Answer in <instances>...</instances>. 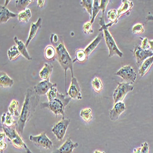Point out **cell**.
I'll return each mask as SVG.
<instances>
[{
    "label": "cell",
    "instance_id": "1",
    "mask_svg": "<svg viewBox=\"0 0 153 153\" xmlns=\"http://www.w3.org/2000/svg\"><path fill=\"white\" fill-rule=\"evenodd\" d=\"M39 100V96L31 88H28L27 90L20 115L16 124V129L19 134H23L25 126L33 117Z\"/></svg>",
    "mask_w": 153,
    "mask_h": 153
},
{
    "label": "cell",
    "instance_id": "2",
    "mask_svg": "<svg viewBox=\"0 0 153 153\" xmlns=\"http://www.w3.org/2000/svg\"><path fill=\"white\" fill-rule=\"evenodd\" d=\"M50 41L55 47L56 52V59L58 60L61 66L65 70V88L66 87V74L68 69H70L71 72L72 77H74L73 70V60L72 59L69 52L64 44L63 38L62 36L58 37L56 34L52 33L51 35Z\"/></svg>",
    "mask_w": 153,
    "mask_h": 153
},
{
    "label": "cell",
    "instance_id": "3",
    "mask_svg": "<svg viewBox=\"0 0 153 153\" xmlns=\"http://www.w3.org/2000/svg\"><path fill=\"white\" fill-rule=\"evenodd\" d=\"M71 99V98L68 94H62L58 93L55 99L47 102H42L41 104V108H48L55 114L56 117L58 114H61L62 117V119H65V110Z\"/></svg>",
    "mask_w": 153,
    "mask_h": 153
},
{
    "label": "cell",
    "instance_id": "4",
    "mask_svg": "<svg viewBox=\"0 0 153 153\" xmlns=\"http://www.w3.org/2000/svg\"><path fill=\"white\" fill-rule=\"evenodd\" d=\"M99 25L101 27V28L99 29V31H104V37L106 45L109 50V57H112L114 55H118L120 58L123 57V53L121 52L118 48L115 41L114 40V38L108 31L107 24L105 23L104 17H101L100 18Z\"/></svg>",
    "mask_w": 153,
    "mask_h": 153
},
{
    "label": "cell",
    "instance_id": "5",
    "mask_svg": "<svg viewBox=\"0 0 153 153\" xmlns=\"http://www.w3.org/2000/svg\"><path fill=\"white\" fill-rule=\"evenodd\" d=\"M1 128L3 129V132L6 134L7 140L11 142L12 145L14 147L19 149L24 148L26 150L27 153H33L31 150H30L26 143L24 142L18 131L15 129V127H8L2 125L1 126Z\"/></svg>",
    "mask_w": 153,
    "mask_h": 153
},
{
    "label": "cell",
    "instance_id": "6",
    "mask_svg": "<svg viewBox=\"0 0 153 153\" xmlns=\"http://www.w3.org/2000/svg\"><path fill=\"white\" fill-rule=\"evenodd\" d=\"M134 86L130 83H118V85L113 94L114 103L116 104L118 102H122L127 94L134 90Z\"/></svg>",
    "mask_w": 153,
    "mask_h": 153
},
{
    "label": "cell",
    "instance_id": "7",
    "mask_svg": "<svg viewBox=\"0 0 153 153\" xmlns=\"http://www.w3.org/2000/svg\"><path fill=\"white\" fill-rule=\"evenodd\" d=\"M30 141L33 142L34 145L38 147L43 148L45 149H52L53 148L52 140L47 136L45 132H42L39 135H30Z\"/></svg>",
    "mask_w": 153,
    "mask_h": 153
},
{
    "label": "cell",
    "instance_id": "8",
    "mask_svg": "<svg viewBox=\"0 0 153 153\" xmlns=\"http://www.w3.org/2000/svg\"><path fill=\"white\" fill-rule=\"evenodd\" d=\"M70 123L71 120L69 119H62L53 127L52 131L58 141H61L65 137Z\"/></svg>",
    "mask_w": 153,
    "mask_h": 153
},
{
    "label": "cell",
    "instance_id": "9",
    "mask_svg": "<svg viewBox=\"0 0 153 153\" xmlns=\"http://www.w3.org/2000/svg\"><path fill=\"white\" fill-rule=\"evenodd\" d=\"M133 55L136 59L137 67L140 68L147 58L153 56V52L150 50H143L141 46L137 45L133 51Z\"/></svg>",
    "mask_w": 153,
    "mask_h": 153
},
{
    "label": "cell",
    "instance_id": "10",
    "mask_svg": "<svg viewBox=\"0 0 153 153\" xmlns=\"http://www.w3.org/2000/svg\"><path fill=\"white\" fill-rule=\"evenodd\" d=\"M116 75H118L123 79L134 83L137 79V74L130 65H127L121 68L117 73Z\"/></svg>",
    "mask_w": 153,
    "mask_h": 153
},
{
    "label": "cell",
    "instance_id": "11",
    "mask_svg": "<svg viewBox=\"0 0 153 153\" xmlns=\"http://www.w3.org/2000/svg\"><path fill=\"white\" fill-rule=\"evenodd\" d=\"M68 94L71 99H82L81 88L77 81V79H76V78L75 77V76L72 77L71 83L69 88Z\"/></svg>",
    "mask_w": 153,
    "mask_h": 153
},
{
    "label": "cell",
    "instance_id": "12",
    "mask_svg": "<svg viewBox=\"0 0 153 153\" xmlns=\"http://www.w3.org/2000/svg\"><path fill=\"white\" fill-rule=\"evenodd\" d=\"M56 83H53L50 82V80H47L39 82L34 87V89L36 93L40 96L47 94L51 88L56 87Z\"/></svg>",
    "mask_w": 153,
    "mask_h": 153
},
{
    "label": "cell",
    "instance_id": "13",
    "mask_svg": "<svg viewBox=\"0 0 153 153\" xmlns=\"http://www.w3.org/2000/svg\"><path fill=\"white\" fill-rule=\"evenodd\" d=\"M126 105L123 102H118L114 104L112 109L110 111V118L111 121H117L121 114L126 110Z\"/></svg>",
    "mask_w": 153,
    "mask_h": 153
},
{
    "label": "cell",
    "instance_id": "14",
    "mask_svg": "<svg viewBox=\"0 0 153 153\" xmlns=\"http://www.w3.org/2000/svg\"><path fill=\"white\" fill-rule=\"evenodd\" d=\"M79 146L78 143H74L69 138L59 148L53 151L52 153H72L74 149Z\"/></svg>",
    "mask_w": 153,
    "mask_h": 153
},
{
    "label": "cell",
    "instance_id": "15",
    "mask_svg": "<svg viewBox=\"0 0 153 153\" xmlns=\"http://www.w3.org/2000/svg\"><path fill=\"white\" fill-rule=\"evenodd\" d=\"M134 3L132 1H129V0H123L122 4L117 10L118 19L122 15H130Z\"/></svg>",
    "mask_w": 153,
    "mask_h": 153
},
{
    "label": "cell",
    "instance_id": "16",
    "mask_svg": "<svg viewBox=\"0 0 153 153\" xmlns=\"http://www.w3.org/2000/svg\"><path fill=\"white\" fill-rule=\"evenodd\" d=\"M42 22V18H39L36 22H33L31 23L28 39L26 42V44H25V45H26L27 47L28 46L31 41H32V39L35 37L38 30L41 28Z\"/></svg>",
    "mask_w": 153,
    "mask_h": 153
},
{
    "label": "cell",
    "instance_id": "17",
    "mask_svg": "<svg viewBox=\"0 0 153 153\" xmlns=\"http://www.w3.org/2000/svg\"><path fill=\"white\" fill-rule=\"evenodd\" d=\"M18 14L10 11L5 6L0 7V21L1 23L7 22L10 18H15Z\"/></svg>",
    "mask_w": 153,
    "mask_h": 153
},
{
    "label": "cell",
    "instance_id": "18",
    "mask_svg": "<svg viewBox=\"0 0 153 153\" xmlns=\"http://www.w3.org/2000/svg\"><path fill=\"white\" fill-rule=\"evenodd\" d=\"M103 37H104V33H99L95 39L86 47V48L85 49V51L88 56L89 55H90V54L96 49V48L97 47V45L100 42Z\"/></svg>",
    "mask_w": 153,
    "mask_h": 153
},
{
    "label": "cell",
    "instance_id": "19",
    "mask_svg": "<svg viewBox=\"0 0 153 153\" xmlns=\"http://www.w3.org/2000/svg\"><path fill=\"white\" fill-rule=\"evenodd\" d=\"M53 66L50 63H44V66L39 72V76L41 79L44 80H47L50 79V76L53 72Z\"/></svg>",
    "mask_w": 153,
    "mask_h": 153
},
{
    "label": "cell",
    "instance_id": "20",
    "mask_svg": "<svg viewBox=\"0 0 153 153\" xmlns=\"http://www.w3.org/2000/svg\"><path fill=\"white\" fill-rule=\"evenodd\" d=\"M14 42H16V44H17V46L18 47V49L19 50V52H20V54L24 56L25 58L27 59L28 60H31L32 58L31 57V56L30 55L28 52L27 51V47H26V45H25L23 41L19 40L17 37H14Z\"/></svg>",
    "mask_w": 153,
    "mask_h": 153
},
{
    "label": "cell",
    "instance_id": "21",
    "mask_svg": "<svg viewBox=\"0 0 153 153\" xmlns=\"http://www.w3.org/2000/svg\"><path fill=\"white\" fill-rule=\"evenodd\" d=\"M1 123L3 126L8 127H14L17 124V122L13 118V115H12L9 111L2 114Z\"/></svg>",
    "mask_w": 153,
    "mask_h": 153
},
{
    "label": "cell",
    "instance_id": "22",
    "mask_svg": "<svg viewBox=\"0 0 153 153\" xmlns=\"http://www.w3.org/2000/svg\"><path fill=\"white\" fill-rule=\"evenodd\" d=\"M153 63V56L147 58L139 68L138 73L141 76H143L149 70L151 65Z\"/></svg>",
    "mask_w": 153,
    "mask_h": 153
},
{
    "label": "cell",
    "instance_id": "23",
    "mask_svg": "<svg viewBox=\"0 0 153 153\" xmlns=\"http://www.w3.org/2000/svg\"><path fill=\"white\" fill-rule=\"evenodd\" d=\"M0 85L3 88H10L14 85V80L9 77L6 73L4 72H1Z\"/></svg>",
    "mask_w": 153,
    "mask_h": 153
},
{
    "label": "cell",
    "instance_id": "24",
    "mask_svg": "<svg viewBox=\"0 0 153 153\" xmlns=\"http://www.w3.org/2000/svg\"><path fill=\"white\" fill-rule=\"evenodd\" d=\"M19 102L16 99H13L10 103V105L8 107V111L10 114H12V115L14 117H20V113L19 111Z\"/></svg>",
    "mask_w": 153,
    "mask_h": 153
},
{
    "label": "cell",
    "instance_id": "25",
    "mask_svg": "<svg viewBox=\"0 0 153 153\" xmlns=\"http://www.w3.org/2000/svg\"><path fill=\"white\" fill-rule=\"evenodd\" d=\"M44 55L48 61H54L56 58V52L55 47L52 45H48L47 46L44 52Z\"/></svg>",
    "mask_w": 153,
    "mask_h": 153
},
{
    "label": "cell",
    "instance_id": "26",
    "mask_svg": "<svg viewBox=\"0 0 153 153\" xmlns=\"http://www.w3.org/2000/svg\"><path fill=\"white\" fill-rule=\"evenodd\" d=\"M31 12L30 9H27L26 10L20 12L18 14V20L20 22L28 23L30 19L31 18Z\"/></svg>",
    "mask_w": 153,
    "mask_h": 153
},
{
    "label": "cell",
    "instance_id": "27",
    "mask_svg": "<svg viewBox=\"0 0 153 153\" xmlns=\"http://www.w3.org/2000/svg\"><path fill=\"white\" fill-rule=\"evenodd\" d=\"M80 117L86 123L90 122L93 119L92 110L90 108H86L80 111Z\"/></svg>",
    "mask_w": 153,
    "mask_h": 153
},
{
    "label": "cell",
    "instance_id": "28",
    "mask_svg": "<svg viewBox=\"0 0 153 153\" xmlns=\"http://www.w3.org/2000/svg\"><path fill=\"white\" fill-rule=\"evenodd\" d=\"M20 55V52L18 49L17 46L13 45L8 50L7 52V55L10 61H13L16 59H17Z\"/></svg>",
    "mask_w": 153,
    "mask_h": 153
},
{
    "label": "cell",
    "instance_id": "29",
    "mask_svg": "<svg viewBox=\"0 0 153 153\" xmlns=\"http://www.w3.org/2000/svg\"><path fill=\"white\" fill-rule=\"evenodd\" d=\"M88 56L83 49H79L75 53V59L73 60V62L78 61L79 62H84L88 59Z\"/></svg>",
    "mask_w": 153,
    "mask_h": 153
},
{
    "label": "cell",
    "instance_id": "30",
    "mask_svg": "<svg viewBox=\"0 0 153 153\" xmlns=\"http://www.w3.org/2000/svg\"><path fill=\"white\" fill-rule=\"evenodd\" d=\"M93 3L94 1H93V0H82L80 2V4L86 10L88 13L90 14L91 17H92L93 16Z\"/></svg>",
    "mask_w": 153,
    "mask_h": 153
},
{
    "label": "cell",
    "instance_id": "31",
    "mask_svg": "<svg viewBox=\"0 0 153 153\" xmlns=\"http://www.w3.org/2000/svg\"><path fill=\"white\" fill-rule=\"evenodd\" d=\"M33 1V0H17L16 1V8L19 11L22 12L26 10L27 6Z\"/></svg>",
    "mask_w": 153,
    "mask_h": 153
},
{
    "label": "cell",
    "instance_id": "32",
    "mask_svg": "<svg viewBox=\"0 0 153 153\" xmlns=\"http://www.w3.org/2000/svg\"><path fill=\"white\" fill-rule=\"evenodd\" d=\"M107 18L110 21V23L112 24V25L117 24L118 22V11L116 9H111L107 13Z\"/></svg>",
    "mask_w": 153,
    "mask_h": 153
},
{
    "label": "cell",
    "instance_id": "33",
    "mask_svg": "<svg viewBox=\"0 0 153 153\" xmlns=\"http://www.w3.org/2000/svg\"><path fill=\"white\" fill-rule=\"evenodd\" d=\"M92 86L94 91L98 93H100L102 91L103 89V84L101 80L98 78V77H95L93 79L91 82Z\"/></svg>",
    "mask_w": 153,
    "mask_h": 153
},
{
    "label": "cell",
    "instance_id": "34",
    "mask_svg": "<svg viewBox=\"0 0 153 153\" xmlns=\"http://www.w3.org/2000/svg\"><path fill=\"white\" fill-rule=\"evenodd\" d=\"M99 1H98V0H94V1L93 6V16L91 20V23H93L94 22L95 19L97 16L99 11L101 10V9L99 5Z\"/></svg>",
    "mask_w": 153,
    "mask_h": 153
},
{
    "label": "cell",
    "instance_id": "35",
    "mask_svg": "<svg viewBox=\"0 0 153 153\" xmlns=\"http://www.w3.org/2000/svg\"><path fill=\"white\" fill-rule=\"evenodd\" d=\"M6 137H7L6 134L4 132H1V133H0V149H1V153H3L7 147V145L5 142Z\"/></svg>",
    "mask_w": 153,
    "mask_h": 153
},
{
    "label": "cell",
    "instance_id": "36",
    "mask_svg": "<svg viewBox=\"0 0 153 153\" xmlns=\"http://www.w3.org/2000/svg\"><path fill=\"white\" fill-rule=\"evenodd\" d=\"M132 32L133 34H142L145 32L143 25L142 23H137L132 27Z\"/></svg>",
    "mask_w": 153,
    "mask_h": 153
},
{
    "label": "cell",
    "instance_id": "37",
    "mask_svg": "<svg viewBox=\"0 0 153 153\" xmlns=\"http://www.w3.org/2000/svg\"><path fill=\"white\" fill-rule=\"evenodd\" d=\"M57 93H58V91H57L56 87H53L51 88L47 94V96L48 102L52 101L53 99H55L56 97Z\"/></svg>",
    "mask_w": 153,
    "mask_h": 153
},
{
    "label": "cell",
    "instance_id": "38",
    "mask_svg": "<svg viewBox=\"0 0 153 153\" xmlns=\"http://www.w3.org/2000/svg\"><path fill=\"white\" fill-rule=\"evenodd\" d=\"M83 30L84 33L86 34H90L94 33L91 22H87L85 23L83 26Z\"/></svg>",
    "mask_w": 153,
    "mask_h": 153
},
{
    "label": "cell",
    "instance_id": "39",
    "mask_svg": "<svg viewBox=\"0 0 153 153\" xmlns=\"http://www.w3.org/2000/svg\"><path fill=\"white\" fill-rule=\"evenodd\" d=\"M109 3H110L109 0H101V1H100V7L102 12V17H104L105 11L107 9V6Z\"/></svg>",
    "mask_w": 153,
    "mask_h": 153
},
{
    "label": "cell",
    "instance_id": "40",
    "mask_svg": "<svg viewBox=\"0 0 153 153\" xmlns=\"http://www.w3.org/2000/svg\"><path fill=\"white\" fill-rule=\"evenodd\" d=\"M142 40V45L141 47L143 50H149L150 48V45L149 44V40L147 37H145L144 39H142V38H140Z\"/></svg>",
    "mask_w": 153,
    "mask_h": 153
},
{
    "label": "cell",
    "instance_id": "41",
    "mask_svg": "<svg viewBox=\"0 0 153 153\" xmlns=\"http://www.w3.org/2000/svg\"><path fill=\"white\" fill-rule=\"evenodd\" d=\"M149 148L147 142H144L141 145V153H149Z\"/></svg>",
    "mask_w": 153,
    "mask_h": 153
},
{
    "label": "cell",
    "instance_id": "42",
    "mask_svg": "<svg viewBox=\"0 0 153 153\" xmlns=\"http://www.w3.org/2000/svg\"><path fill=\"white\" fill-rule=\"evenodd\" d=\"M45 0H38L37 1V7L39 8H42L45 3Z\"/></svg>",
    "mask_w": 153,
    "mask_h": 153
},
{
    "label": "cell",
    "instance_id": "43",
    "mask_svg": "<svg viewBox=\"0 0 153 153\" xmlns=\"http://www.w3.org/2000/svg\"><path fill=\"white\" fill-rule=\"evenodd\" d=\"M133 153H141V147L135 148V149L134 150Z\"/></svg>",
    "mask_w": 153,
    "mask_h": 153
},
{
    "label": "cell",
    "instance_id": "44",
    "mask_svg": "<svg viewBox=\"0 0 153 153\" xmlns=\"http://www.w3.org/2000/svg\"><path fill=\"white\" fill-rule=\"evenodd\" d=\"M149 44L150 45V49L151 50H153V40L151 41H149Z\"/></svg>",
    "mask_w": 153,
    "mask_h": 153
},
{
    "label": "cell",
    "instance_id": "45",
    "mask_svg": "<svg viewBox=\"0 0 153 153\" xmlns=\"http://www.w3.org/2000/svg\"><path fill=\"white\" fill-rule=\"evenodd\" d=\"M146 20L148 21H152L153 20V16H148L146 18Z\"/></svg>",
    "mask_w": 153,
    "mask_h": 153
},
{
    "label": "cell",
    "instance_id": "46",
    "mask_svg": "<svg viewBox=\"0 0 153 153\" xmlns=\"http://www.w3.org/2000/svg\"><path fill=\"white\" fill-rule=\"evenodd\" d=\"M93 153H105V152H101L100 151H98V150H96L94 151Z\"/></svg>",
    "mask_w": 153,
    "mask_h": 153
}]
</instances>
